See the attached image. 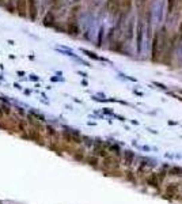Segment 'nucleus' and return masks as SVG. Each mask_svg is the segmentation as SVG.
Returning a JSON list of instances; mask_svg holds the SVG:
<instances>
[{
    "label": "nucleus",
    "instance_id": "2",
    "mask_svg": "<svg viewBox=\"0 0 182 204\" xmlns=\"http://www.w3.org/2000/svg\"><path fill=\"white\" fill-rule=\"evenodd\" d=\"M1 114H6V116H10L11 114V108L6 104H0V116Z\"/></svg>",
    "mask_w": 182,
    "mask_h": 204
},
{
    "label": "nucleus",
    "instance_id": "8",
    "mask_svg": "<svg viewBox=\"0 0 182 204\" xmlns=\"http://www.w3.org/2000/svg\"><path fill=\"white\" fill-rule=\"evenodd\" d=\"M46 129H48V133H49V135H56V131L53 129L52 127H46Z\"/></svg>",
    "mask_w": 182,
    "mask_h": 204
},
{
    "label": "nucleus",
    "instance_id": "3",
    "mask_svg": "<svg viewBox=\"0 0 182 204\" xmlns=\"http://www.w3.org/2000/svg\"><path fill=\"white\" fill-rule=\"evenodd\" d=\"M125 165H131V163H132V161H133V158H135V155L132 154V152H131V151H126L125 152Z\"/></svg>",
    "mask_w": 182,
    "mask_h": 204
},
{
    "label": "nucleus",
    "instance_id": "5",
    "mask_svg": "<svg viewBox=\"0 0 182 204\" xmlns=\"http://www.w3.org/2000/svg\"><path fill=\"white\" fill-rule=\"evenodd\" d=\"M170 174L171 176H181L182 174V169L181 167H173L170 170Z\"/></svg>",
    "mask_w": 182,
    "mask_h": 204
},
{
    "label": "nucleus",
    "instance_id": "6",
    "mask_svg": "<svg viewBox=\"0 0 182 204\" xmlns=\"http://www.w3.org/2000/svg\"><path fill=\"white\" fill-rule=\"evenodd\" d=\"M177 189H178V184H170V185L167 186V192H170V193H175Z\"/></svg>",
    "mask_w": 182,
    "mask_h": 204
},
{
    "label": "nucleus",
    "instance_id": "4",
    "mask_svg": "<svg viewBox=\"0 0 182 204\" xmlns=\"http://www.w3.org/2000/svg\"><path fill=\"white\" fill-rule=\"evenodd\" d=\"M147 182L150 184L151 186H158V181H156V174H152L147 178Z\"/></svg>",
    "mask_w": 182,
    "mask_h": 204
},
{
    "label": "nucleus",
    "instance_id": "1",
    "mask_svg": "<svg viewBox=\"0 0 182 204\" xmlns=\"http://www.w3.org/2000/svg\"><path fill=\"white\" fill-rule=\"evenodd\" d=\"M27 15L31 21L37 19V15H38V1L37 0H27Z\"/></svg>",
    "mask_w": 182,
    "mask_h": 204
},
{
    "label": "nucleus",
    "instance_id": "9",
    "mask_svg": "<svg viewBox=\"0 0 182 204\" xmlns=\"http://www.w3.org/2000/svg\"><path fill=\"white\" fill-rule=\"evenodd\" d=\"M30 79H31V80H38V76H37V75H31V76H30Z\"/></svg>",
    "mask_w": 182,
    "mask_h": 204
},
{
    "label": "nucleus",
    "instance_id": "7",
    "mask_svg": "<svg viewBox=\"0 0 182 204\" xmlns=\"http://www.w3.org/2000/svg\"><path fill=\"white\" fill-rule=\"evenodd\" d=\"M87 162H88V165H92V166H97V163H98V159L95 157H90L87 159Z\"/></svg>",
    "mask_w": 182,
    "mask_h": 204
}]
</instances>
